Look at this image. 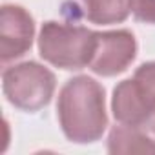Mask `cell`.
<instances>
[{
  "label": "cell",
  "mask_w": 155,
  "mask_h": 155,
  "mask_svg": "<svg viewBox=\"0 0 155 155\" xmlns=\"http://www.w3.org/2000/svg\"><path fill=\"white\" fill-rule=\"evenodd\" d=\"M133 82H135L137 91H139L140 99L144 101L148 115H150L151 108L155 106V62H146V64L139 66L133 75Z\"/></svg>",
  "instance_id": "obj_9"
},
{
  "label": "cell",
  "mask_w": 155,
  "mask_h": 155,
  "mask_svg": "<svg viewBox=\"0 0 155 155\" xmlns=\"http://www.w3.org/2000/svg\"><path fill=\"white\" fill-rule=\"evenodd\" d=\"M84 15L93 24H119L130 13L128 0H82Z\"/></svg>",
  "instance_id": "obj_8"
},
{
  "label": "cell",
  "mask_w": 155,
  "mask_h": 155,
  "mask_svg": "<svg viewBox=\"0 0 155 155\" xmlns=\"http://www.w3.org/2000/svg\"><path fill=\"white\" fill-rule=\"evenodd\" d=\"M111 110H113L115 119L120 124H131V126H140V128L144 126V122L148 119V110L137 91L133 79L122 81L115 88Z\"/></svg>",
  "instance_id": "obj_6"
},
{
  "label": "cell",
  "mask_w": 155,
  "mask_h": 155,
  "mask_svg": "<svg viewBox=\"0 0 155 155\" xmlns=\"http://www.w3.org/2000/svg\"><path fill=\"white\" fill-rule=\"evenodd\" d=\"M108 151L120 153H155V139L140 126L120 124L115 126L108 139Z\"/></svg>",
  "instance_id": "obj_7"
},
{
  "label": "cell",
  "mask_w": 155,
  "mask_h": 155,
  "mask_svg": "<svg viewBox=\"0 0 155 155\" xmlns=\"http://www.w3.org/2000/svg\"><path fill=\"white\" fill-rule=\"evenodd\" d=\"M58 120L64 135L79 144L95 142L108 126L102 86L90 77H75L58 93Z\"/></svg>",
  "instance_id": "obj_1"
},
{
  "label": "cell",
  "mask_w": 155,
  "mask_h": 155,
  "mask_svg": "<svg viewBox=\"0 0 155 155\" xmlns=\"http://www.w3.org/2000/svg\"><path fill=\"white\" fill-rule=\"evenodd\" d=\"M142 128L155 139V106L151 108V111H150V115H148V119H146V122H144Z\"/></svg>",
  "instance_id": "obj_11"
},
{
  "label": "cell",
  "mask_w": 155,
  "mask_h": 155,
  "mask_svg": "<svg viewBox=\"0 0 155 155\" xmlns=\"http://www.w3.org/2000/svg\"><path fill=\"white\" fill-rule=\"evenodd\" d=\"M95 46V31L60 22H46L38 37L40 57L62 69H82L90 66Z\"/></svg>",
  "instance_id": "obj_2"
},
{
  "label": "cell",
  "mask_w": 155,
  "mask_h": 155,
  "mask_svg": "<svg viewBox=\"0 0 155 155\" xmlns=\"http://www.w3.org/2000/svg\"><path fill=\"white\" fill-rule=\"evenodd\" d=\"M128 4L137 20L155 24V0H128Z\"/></svg>",
  "instance_id": "obj_10"
},
{
  "label": "cell",
  "mask_w": 155,
  "mask_h": 155,
  "mask_svg": "<svg viewBox=\"0 0 155 155\" xmlns=\"http://www.w3.org/2000/svg\"><path fill=\"white\" fill-rule=\"evenodd\" d=\"M2 88L8 101L15 108L24 111H38L48 106L53 97L55 75L37 62H22L4 71Z\"/></svg>",
  "instance_id": "obj_3"
},
{
  "label": "cell",
  "mask_w": 155,
  "mask_h": 155,
  "mask_svg": "<svg viewBox=\"0 0 155 155\" xmlns=\"http://www.w3.org/2000/svg\"><path fill=\"white\" fill-rule=\"evenodd\" d=\"M33 17L20 6L6 4L0 11V58L2 62L22 57L33 44Z\"/></svg>",
  "instance_id": "obj_5"
},
{
  "label": "cell",
  "mask_w": 155,
  "mask_h": 155,
  "mask_svg": "<svg viewBox=\"0 0 155 155\" xmlns=\"http://www.w3.org/2000/svg\"><path fill=\"white\" fill-rule=\"evenodd\" d=\"M137 42L135 37L126 31H106L97 33V46L90 68L102 77H113L122 73L135 58Z\"/></svg>",
  "instance_id": "obj_4"
}]
</instances>
